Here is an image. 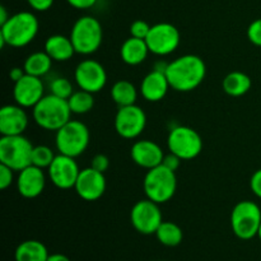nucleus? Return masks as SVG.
Returning a JSON list of instances; mask_svg holds the SVG:
<instances>
[{"label":"nucleus","mask_w":261,"mask_h":261,"mask_svg":"<svg viewBox=\"0 0 261 261\" xmlns=\"http://www.w3.org/2000/svg\"><path fill=\"white\" fill-rule=\"evenodd\" d=\"M70 7L75 8V9L79 10H86L89 9V8H93L96 5L97 0H66Z\"/></svg>","instance_id":"4c0bfd02"},{"label":"nucleus","mask_w":261,"mask_h":261,"mask_svg":"<svg viewBox=\"0 0 261 261\" xmlns=\"http://www.w3.org/2000/svg\"><path fill=\"white\" fill-rule=\"evenodd\" d=\"M47 261H71L66 255L64 254H50L48 255Z\"/></svg>","instance_id":"a19ab883"},{"label":"nucleus","mask_w":261,"mask_h":261,"mask_svg":"<svg viewBox=\"0 0 261 261\" xmlns=\"http://www.w3.org/2000/svg\"><path fill=\"white\" fill-rule=\"evenodd\" d=\"M181 162H182V160H181L180 157H177V155L170 152L168 154H165V158H163L162 165L165 166V167L170 168L171 171H175V172H176V171L180 168Z\"/></svg>","instance_id":"f704fd0d"},{"label":"nucleus","mask_w":261,"mask_h":261,"mask_svg":"<svg viewBox=\"0 0 261 261\" xmlns=\"http://www.w3.org/2000/svg\"><path fill=\"white\" fill-rule=\"evenodd\" d=\"M55 157V153L50 147H47V145H36V147H33L32 152V165L45 170V168L50 167Z\"/></svg>","instance_id":"c85d7f7f"},{"label":"nucleus","mask_w":261,"mask_h":261,"mask_svg":"<svg viewBox=\"0 0 261 261\" xmlns=\"http://www.w3.org/2000/svg\"><path fill=\"white\" fill-rule=\"evenodd\" d=\"M149 48H148L145 40H140V38H135L130 36L129 38L122 42L121 47H120V56L121 60L124 61L126 65L137 66L142 64L143 61L147 59L148 54H149Z\"/></svg>","instance_id":"4be33fe9"},{"label":"nucleus","mask_w":261,"mask_h":261,"mask_svg":"<svg viewBox=\"0 0 261 261\" xmlns=\"http://www.w3.org/2000/svg\"><path fill=\"white\" fill-rule=\"evenodd\" d=\"M17 190L25 199H35L43 193L46 186V176L42 168L28 166L18 173Z\"/></svg>","instance_id":"f3484780"},{"label":"nucleus","mask_w":261,"mask_h":261,"mask_svg":"<svg viewBox=\"0 0 261 261\" xmlns=\"http://www.w3.org/2000/svg\"><path fill=\"white\" fill-rule=\"evenodd\" d=\"M35 145L24 135H5L0 139V163L15 172L32 165Z\"/></svg>","instance_id":"6e6552de"},{"label":"nucleus","mask_w":261,"mask_h":261,"mask_svg":"<svg viewBox=\"0 0 261 261\" xmlns=\"http://www.w3.org/2000/svg\"><path fill=\"white\" fill-rule=\"evenodd\" d=\"M45 51L47 55L58 63H65L74 56L75 48L70 37L64 35H53L45 42Z\"/></svg>","instance_id":"412c9836"},{"label":"nucleus","mask_w":261,"mask_h":261,"mask_svg":"<svg viewBox=\"0 0 261 261\" xmlns=\"http://www.w3.org/2000/svg\"><path fill=\"white\" fill-rule=\"evenodd\" d=\"M91 167L94 168V170L99 171V172L105 173L110 167V160L106 154H96L91 161Z\"/></svg>","instance_id":"72a5a7b5"},{"label":"nucleus","mask_w":261,"mask_h":261,"mask_svg":"<svg viewBox=\"0 0 261 261\" xmlns=\"http://www.w3.org/2000/svg\"><path fill=\"white\" fill-rule=\"evenodd\" d=\"M257 237H259L260 241H261V226H260V228H259V232H257Z\"/></svg>","instance_id":"79ce46f5"},{"label":"nucleus","mask_w":261,"mask_h":261,"mask_svg":"<svg viewBox=\"0 0 261 261\" xmlns=\"http://www.w3.org/2000/svg\"><path fill=\"white\" fill-rule=\"evenodd\" d=\"M53 61L54 60L47 55L46 51H36L27 56L24 64H23V68H24L25 73L30 75L42 78L50 71Z\"/></svg>","instance_id":"393cba45"},{"label":"nucleus","mask_w":261,"mask_h":261,"mask_svg":"<svg viewBox=\"0 0 261 261\" xmlns=\"http://www.w3.org/2000/svg\"><path fill=\"white\" fill-rule=\"evenodd\" d=\"M203 139L196 130L190 126H175L167 138L168 150L182 161H190L198 157L203 150Z\"/></svg>","instance_id":"1a4fd4ad"},{"label":"nucleus","mask_w":261,"mask_h":261,"mask_svg":"<svg viewBox=\"0 0 261 261\" xmlns=\"http://www.w3.org/2000/svg\"><path fill=\"white\" fill-rule=\"evenodd\" d=\"M24 75H25L24 68H19V66H14V68L9 71V78L12 79L14 83L19 81L20 78H23Z\"/></svg>","instance_id":"58836bf2"},{"label":"nucleus","mask_w":261,"mask_h":261,"mask_svg":"<svg viewBox=\"0 0 261 261\" xmlns=\"http://www.w3.org/2000/svg\"><path fill=\"white\" fill-rule=\"evenodd\" d=\"M111 98L119 107L135 105L138 99L137 87L129 81H117L111 88Z\"/></svg>","instance_id":"a878e982"},{"label":"nucleus","mask_w":261,"mask_h":261,"mask_svg":"<svg viewBox=\"0 0 261 261\" xmlns=\"http://www.w3.org/2000/svg\"><path fill=\"white\" fill-rule=\"evenodd\" d=\"M32 117L41 129L58 132L69 120H71L68 99L59 98L51 93L43 96L32 109Z\"/></svg>","instance_id":"7ed1b4c3"},{"label":"nucleus","mask_w":261,"mask_h":261,"mask_svg":"<svg viewBox=\"0 0 261 261\" xmlns=\"http://www.w3.org/2000/svg\"><path fill=\"white\" fill-rule=\"evenodd\" d=\"M130 222L135 231L142 234H155L158 227L163 222L160 204L150 199L137 201L130 211Z\"/></svg>","instance_id":"9b49d317"},{"label":"nucleus","mask_w":261,"mask_h":261,"mask_svg":"<svg viewBox=\"0 0 261 261\" xmlns=\"http://www.w3.org/2000/svg\"><path fill=\"white\" fill-rule=\"evenodd\" d=\"M14 172L12 168L0 163V189L7 190L14 182Z\"/></svg>","instance_id":"473e14b6"},{"label":"nucleus","mask_w":261,"mask_h":261,"mask_svg":"<svg viewBox=\"0 0 261 261\" xmlns=\"http://www.w3.org/2000/svg\"><path fill=\"white\" fill-rule=\"evenodd\" d=\"M106 188L107 182L105 173L92 167H87L81 170L74 190L83 200L96 201L103 196Z\"/></svg>","instance_id":"2eb2a0df"},{"label":"nucleus","mask_w":261,"mask_h":261,"mask_svg":"<svg viewBox=\"0 0 261 261\" xmlns=\"http://www.w3.org/2000/svg\"><path fill=\"white\" fill-rule=\"evenodd\" d=\"M250 189L255 196L261 199V168L252 173L250 178Z\"/></svg>","instance_id":"c9c22d12"},{"label":"nucleus","mask_w":261,"mask_h":261,"mask_svg":"<svg viewBox=\"0 0 261 261\" xmlns=\"http://www.w3.org/2000/svg\"><path fill=\"white\" fill-rule=\"evenodd\" d=\"M251 78L244 71H231L224 76L222 88L231 97H241L251 89Z\"/></svg>","instance_id":"b1692460"},{"label":"nucleus","mask_w":261,"mask_h":261,"mask_svg":"<svg viewBox=\"0 0 261 261\" xmlns=\"http://www.w3.org/2000/svg\"><path fill=\"white\" fill-rule=\"evenodd\" d=\"M165 73L171 88L177 92H191L205 79L206 65L200 56L188 54L168 63Z\"/></svg>","instance_id":"f257e3e1"},{"label":"nucleus","mask_w":261,"mask_h":261,"mask_svg":"<svg viewBox=\"0 0 261 261\" xmlns=\"http://www.w3.org/2000/svg\"><path fill=\"white\" fill-rule=\"evenodd\" d=\"M25 2L36 12H46L53 7L55 0H25Z\"/></svg>","instance_id":"e433bc0d"},{"label":"nucleus","mask_w":261,"mask_h":261,"mask_svg":"<svg viewBox=\"0 0 261 261\" xmlns=\"http://www.w3.org/2000/svg\"><path fill=\"white\" fill-rule=\"evenodd\" d=\"M45 96V87L42 81L38 76L30 75L25 73L23 78L14 83L13 88V97L15 103L24 109L35 107Z\"/></svg>","instance_id":"dca6fc26"},{"label":"nucleus","mask_w":261,"mask_h":261,"mask_svg":"<svg viewBox=\"0 0 261 261\" xmlns=\"http://www.w3.org/2000/svg\"><path fill=\"white\" fill-rule=\"evenodd\" d=\"M50 93L59 98L69 99V97L74 93L73 84L68 78H56L50 84Z\"/></svg>","instance_id":"c756f323"},{"label":"nucleus","mask_w":261,"mask_h":261,"mask_svg":"<svg viewBox=\"0 0 261 261\" xmlns=\"http://www.w3.org/2000/svg\"><path fill=\"white\" fill-rule=\"evenodd\" d=\"M9 18H10V14L8 13L7 8H5L4 5H2V7H0V25L4 24Z\"/></svg>","instance_id":"ea45409f"},{"label":"nucleus","mask_w":261,"mask_h":261,"mask_svg":"<svg viewBox=\"0 0 261 261\" xmlns=\"http://www.w3.org/2000/svg\"><path fill=\"white\" fill-rule=\"evenodd\" d=\"M68 103L69 107H70L71 114H88V112H91L94 107L93 93L83 91V89H79V91L74 92V93L69 97Z\"/></svg>","instance_id":"cd10ccee"},{"label":"nucleus","mask_w":261,"mask_h":261,"mask_svg":"<svg viewBox=\"0 0 261 261\" xmlns=\"http://www.w3.org/2000/svg\"><path fill=\"white\" fill-rule=\"evenodd\" d=\"M155 237L163 246L176 247L182 242L184 232L178 224L170 221H163L155 232Z\"/></svg>","instance_id":"bb28decb"},{"label":"nucleus","mask_w":261,"mask_h":261,"mask_svg":"<svg viewBox=\"0 0 261 261\" xmlns=\"http://www.w3.org/2000/svg\"><path fill=\"white\" fill-rule=\"evenodd\" d=\"M40 22L31 12H18L0 25V45L10 47H24L37 36Z\"/></svg>","instance_id":"f03ea898"},{"label":"nucleus","mask_w":261,"mask_h":261,"mask_svg":"<svg viewBox=\"0 0 261 261\" xmlns=\"http://www.w3.org/2000/svg\"><path fill=\"white\" fill-rule=\"evenodd\" d=\"M74 79L79 89L98 93L106 87L107 73L105 66L93 59L82 60L74 70Z\"/></svg>","instance_id":"ddd939ff"},{"label":"nucleus","mask_w":261,"mask_h":261,"mask_svg":"<svg viewBox=\"0 0 261 261\" xmlns=\"http://www.w3.org/2000/svg\"><path fill=\"white\" fill-rule=\"evenodd\" d=\"M130 157H132L133 162L139 167L152 170V168L162 165L165 153L155 142L143 139L138 140L133 144L132 149H130Z\"/></svg>","instance_id":"a211bd4d"},{"label":"nucleus","mask_w":261,"mask_h":261,"mask_svg":"<svg viewBox=\"0 0 261 261\" xmlns=\"http://www.w3.org/2000/svg\"><path fill=\"white\" fill-rule=\"evenodd\" d=\"M152 25L148 24L145 20L137 19L130 24V36L135 38H140V40H145L147 36L149 35V31Z\"/></svg>","instance_id":"7c9ffc66"},{"label":"nucleus","mask_w":261,"mask_h":261,"mask_svg":"<svg viewBox=\"0 0 261 261\" xmlns=\"http://www.w3.org/2000/svg\"><path fill=\"white\" fill-rule=\"evenodd\" d=\"M91 133L86 124L78 120H69L56 132L55 145L60 154L76 158L87 150Z\"/></svg>","instance_id":"423d86ee"},{"label":"nucleus","mask_w":261,"mask_h":261,"mask_svg":"<svg viewBox=\"0 0 261 261\" xmlns=\"http://www.w3.org/2000/svg\"><path fill=\"white\" fill-rule=\"evenodd\" d=\"M28 126V115L19 105H7L0 110V134L22 135Z\"/></svg>","instance_id":"6ab92c4d"},{"label":"nucleus","mask_w":261,"mask_h":261,"mask_svg":"<svg viewBox=\"0 0 261 261\" xmlns=\"http://www.w3.org/2000/svg\"><path fill=\"white\" fill-rule=\"evenodd\" d=\"M231 228L234 236L244 241L257 237L261 226V209L255 201L242 200L231 212Z\"/></svg>","instance_id":"0eeeda50"},{"label":"nucleus","mask_w":261,"mask_h":261,"mask_svg":"<svg viewBox=\"0 0 261 261\" xmlns=\"http://www.w3.org/2000/svg\"><path fill=\"white\" fill-rule=\"evenodd\" d=\"M48 177L51 182L61 190H69L74 189L76 180L81 173L78 163L75 158L69 157V155L60 154L59 153L47 168Z\"/></svg>","instance_id":"4468645a"},{"label":"nucleus","mask_w":261,"mask_h":261,"mask_svg":"<svg viewBox=\"0 0 261 261\" xmlns=\"http://www.w3.org/2000/svg\"><path fill=\"white\" fill-rule=\"evenodd\" d=\"M47 247L37 240H27L19 244L15 249V261H47Z\"/></svg>","instance_id":"5701e85b"},{"label":"nucleus","mask_w":261,"mask_h":261,"mask_svg":"<svg viewBox=\"0 0 261 261\" xmlns=\"http://www.w3.org/2000/svg\"><path fill=\"white\" fill-rule=\"evenodd\" d=\"M145 196L157 204H165L173 198L177 189V177L175 171L163 165L148 170L143 181Z\"/></svg>","instance_id":"39448f33"},{"label":"nucleus","mask_w":261,"mask_h":261,"mask_svg":"<svg viewBox=\"0 0 261 261\" xmlns=\"http://www.w3.org/2000/svg\"><path fill=\"white\" fill-rule=\"evenodd\" d=\"M180 31L176 25L167 22L153 24L149 35L145 38L149 51L157 56H167L175 53L180 45Z\"/></svg>","instance_id":"9d476101"},{"label":"nucleus","mask_w":261,"mask_h":261,"mask_svg":"<svg viewBox=\"0 0 261 261\" xmlns=\"http://www.w3.org/2000/svg\"><path fill=\"white\" fill-rule=\"evenodd\" d=\"M69 37L73 42L76 54L92 55L98 51L103 40L101 22L92 15H83L75 20Z\"/></svg>","instance_id":"20e7f679"},{"label":"nucleus","mask_w":261,"mask_h":261,"mask_svg":"<svg viewBox=\"0 0 261 261\" xmlns=\"http://www.w3.org/2000/svg\"><path fill=\"white\" fill-rule=\"evenodd\" d=\"M247 38L255 46L261 47V18H257L254 22L250 23L247 28Z\"/></svg>","instance_id":"2f4dec72"},{"label":"nucleus","mask_w":261,"mask_h":261,"mask_svg":"<svg viewBox=\"0 0 261 261\" xmlns=\"http://www.w3.org/2000/svg\"><path fill=\"white\" fill-rule=\"evenodd\" d=\"M147 126V115L135 105L119 107L115 116V130L124 139H135Z\"/></svg>","instance_id":"f8f14e48"},{"label":"nucleus","mask_w":261,"mask_h":261,"mask_svg":"<svg viewBox=\"0 0 261 261\" xmlns=\"http://www.w3.org/2000/svg\"><path fill=\"white\" fill-rule=\"evenodd\" d=\"M171 88L167 75L163 70L153 69L144 76L140 84V93L148 102H160L167 96Z\"/></svg>","instance_id":"aec40b11"}]
</instances>
